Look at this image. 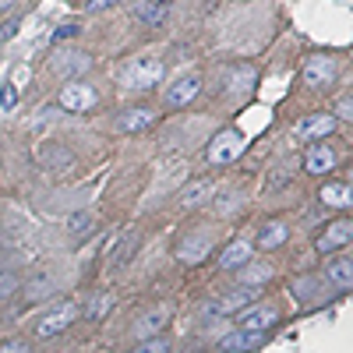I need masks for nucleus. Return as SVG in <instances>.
Masks as SVG:
<instances>
[{"label": "nucleus", "mask_w": 353, "mask_h": 353, "mask_svg": "<svg viewBox=\"0 0 353 353\" xmlns=\"http://www.w3.org/2000/svg\"><path fill=\"white\" fill-rule=\"evenodd\" d=\"M159 81H163V61L152 53H138L124 71V88H131V92H149Z\"/></svg>", "instance_id": "obj_1"}, {"label": "nucleus", "mask_w": 353, "mask_h": 353, "mask_svg": "<svg viewBox=\"0 0 353 353\" xmlns=\"http://www.w3.org/2000/svg\"><path fill=\"white\" fill-rule=\"evenodd\" d=\"M248 149V138L241 134V131H233V128H226V131H219L212 141H209V163L212 166H230V163H237L241 159V152Z\"/></svg>", "instance_id": "obj_2"}, {"label": "nucleus", "mask_w": 353, "mask_h": 353, "mask_svg": "<svg viewBox=\"0 0 353 353\" xmlns=\"http://www.w3.org/2000/svg\"><path fill=\"white\" fill-rule=\"evenodd\" d=\"M57 103H61V110H68V113H88L99 103V92L92 85H85V81L74 78V81H68L61 88V99H57Z\"/></svg>", "instance_id": "obj_3"}, {"label": "nucleus", "mask_w": 353, "mask_h": 353, "mask_svg": "<svg viewBox=\"0 0 353 353\" xmlns=\"http://www.w3.org/2000/svg\"><path fill=\"white\" fill-rule=\"evenodd\" d=\"M78 318V307L74 304H57L53 311H46L39 318V325H36V336L39 339H53V336H61L64 329H71V321Z\"/></svg>", "instance_id": "obj_4"}, {"label": "nucleus", "mask_w": 353, "mask_h": 353, "mask_svg": "<svg viewBox=\"0 0 353 353\" xmlns=\"http://www.w3.org/2000/svg\"><path fill=\"white\" fill-rule=\"evenodd\" d=\"M336 78H339L336 57H307V64H304V85L329 88V85H336Z\"/></svg>", "instance_id": "obj_5"}, {"label": "nucleus", "mask_w": 353, "mask_h": 353, "mask_svg": "<svg viewBox=\"0 0 353 353\" xmlns=\"http://www.w3.org/2000/svg\"><path fill=\"white\" fill-rule=\"evenodd\" d=\"M336 131V117L332 113H311L304 117V121L293 128V134H297L301 141H321V138H329Z\"/></svg>", "instance_id": "obj_6"}, {"label": "nucleus", "mask_w": 353, "mask_h": 353, "mask_svg": "<svg viewBox=\"0 0 353 353\" xmlns=\"http://www.w3.org/2000/svg\"><path fill=\"white\" fill-rule=\"evenodd\" d=\"M209 254H212V241L201 237V233H188V237L176 244V261L181 265H201Z\"/></svg>", "instance_id": "obj_7"}, {"label": "nucleus", "mask_w": 353, "mask_h": 353, "mask_svg": "<svg viewBox=\"0 0 353 353\" xmlns=\"http://www.w3.org/2000/svg\"><path fill=\"white\" fill-rule=\"evenodd\" d=\"M350 241H353V223H350V219H336V223H329L325 233L318 237V251H321V254H332V251L346 248Z\"/></svg>", "instance_id": "obj_8"}, {"label": "nucleus", "mask_w": 353, "mask_h": 353, "mask_svg": "<svg viewBox=\"0 0 353 353\" xmlns=\"http://www.w3.org/2000/svg\"><path fill=\"white\" fill-rule=\"evenodd\" d=\"M258 301V286H237V290H230L226 297H219L212 307H216V314H237V311H244L248 304H254Z\"/></svg>", "instance_id": "obj_9"}, {"label": "nucleus", "mask_w": 353, "mask_h": 353, "mask_svg": "<svg viewBox=\"0 0 353 353\" xmlns=\"http://www.w3.org/2000/svg\"><path fill=\"white\" fill-rule=\"evenodd\" d=\"M332 166H336V152L329 149V145L314 141L311 149H307V156H304V170H307V173H314V176H325Z\"/></svg>", "instance_id": "obj_10"}, {"label": "nucleus", "mask_w": 353, "mask_h": 353, "mask_svg": "<svg viewBox=\"0 0 353 353\" xmlns=\"http://www.w3.org/2000/svg\"><path fill=\"white\" fill-rule=\"evenodd\" d=\"M201 92V78L198 74H188V78H181V81H176L173 88H170V92H166V106H188L194 96Z\"/></svg>", "instance_id": "obj_11"}, {"label": "nucleus", "mask_w": 353, "mask_h": 353, "mask_svg": "<svg viewBox=\"0 0 353 353\" xmlns=\"http://www.w3.org/2000/svg\"><path fill=\"white\" fill-rule=\"evenodd\" d=\"M53 68L61 71L68 81H74L78 74H85L88 68H92V61H88V53H81V50H71V53H61V57H57V61H53Z\"/></svg>", "instance_id": "obj_12"}, {"label": "nucleus", "mask_w": 353, "mask_h": 353, "mask_svg": "<svg viewBox=\"0 0 353 353\" xmlns=\"http://www.w3.org/2000/svg\"><path fill=\"white\" fill-rule=\"evenodd\" d=\"M290 241V226L286 223H279V219H272V223H265L261 230H258V248L261 251H276V248H283Z\"/></svg>", "instance_id": "obj_13"}, {"label": "nucleus", "mask_w": 353, "mask_h": 353, "mask_svg": "<svg viewBox=\"0 0 353 353\" xmlns=\"http://www.w3.org/2000/svg\"><path fill=\"white\" fill-rule=\"evenodd\" d=\"M276 321H279V311H272V307H254V311H244V314H241V329H244V332H269Z\"/></svg>", "instance_id": "obj_14"}, {"label": "nucleus", "mask_w": 353, "mask_h": 353, "mask_svg": "<svg viewBox=\"0 0 353 353\" xmlns=\"http://www.w3.org/2000/svg\"><path fill=\"white\" fill-rule=\"evenodd\" d=\"M156 110H149V106H138V110H124L121 113V121H117V128H121V131H145V128H152L156 124Z\"/></svg>", "instance_id": "obj_15"}, {"label": "nucleus", "mask_w": 353, "mask_h": 353, "mask_svg": "<svg viewBox=\"0 0 353 353\" xmlns=\"http://www.w3.org/2000/svg\"><path fill=\"white\" fill-rule=\"evenodd\" d=\"M170 321V311H145L138 321H134V339H149V336H159Z\"/></svg>", "instance_id": "obj_16"}, {"label": "nucleus", "mask_w": 353, "mask_h": 353, "mask_svg": "<svg viewBox=\"0 0 353 353\" xmlns=\"http://www.w3.org/2000/svg\"><path fill=\"white\" fill-rule=\"evenodd\" d=\"M261 343H265V332H244V329H237V332H230L219 346L226 353H248V350H258Z\"/></svg>", "instance_id": "obj_17"}, {"label": "nucleus", "mask_w": 353, "mask_h": 353, "mask_svg": "<svg viewBox=\"0 0 353 353\" xmlns=\"http://www.w3.org/2000/svg\"><path fill=\"white\" fill-rule=\"evenodd\" d=\"M248 261H251V244H244V241H233V244L219 254V269L233 272V269H244Z\"/></svg>", "instance_id": "obj_18"}, {"label": "nucleus", "mask_w": 353, "mask_h": 353, "mask_svg": "<svg viewBox=\"0 0 353 353\" xmlns=\"http://www.w3.org/2000/svg\"><path fill=\"white\" fill-rule=\"evenodd\" d=\"M212 194H216V184L212 181H194V184H188L181 191V205H184V209H198V205H205Z\"/></svg>", "instance_id": "obj_19"}, {"label": "nucleus", "mask_w": 353, "mask_h": 353, "mask_svg": "<svg viewBox=\"0 0 353 353\" xmlns=\"http://www.w3.org/2000/svg\"><path fill=\"white\" fill-rule=\"evenodd\" d=\"M134 18L138 21H145V25H163V18H166V0H138L134 4Z\"/></svg>", "instance_id": "obj_20"}, {"label": "nucleus", "mask_w": 353, "mask_h": 353, "mask_svg": "<svg viewBox=\"0 0 353 353\" xmlns=\"http://www.w3.org/2000/svg\"><path fill=\"white\" fill-rule=\"evenodd\" d=\"M325 272H329V283H336L339 290H350V286H353V261H350L346 254L332 258Z\"/></svg>", "instance_id": "obj_21"}, {"label": "nucleus", "mask_w": 353, "mask_h": 353, "mask_svg": "<svg viewBox=\"0 0 353 353\" xmlns=\"http://www.w3.org/2000/svg\"><path fill=\"white\" fill-rule=\"evenodd\" d=\"M318 198H321V205H329V209H350V201H353L346 184H325Z\"/></svg>", "instance_id": "obj_22"}, {"label": "nucleus", "mask_w": 353, "mask_h": 353, "mask_svg": "<svg viewBox=\"0 0 353 353\" xmlns=\"http://www.w3.org/2000/svg\"><path fill=\"white\" fill-rule=\"evenodd\" d=\"M131 353H170V339L166 336H149V339H141Z\"/></svg>", "instance_id": "obj_23"}, {"label": "nucleus", "mask_w": 353, "mask_h": 353, "mask_svg": "<svg viewBox=\"0 0 353 353\" xmlns=\"http://www.w3.org/2000/svg\"><path fill=\"white\" fill-rule=\"evenodd\" d=\"M110 304H113V301L106 297V293H103V297H92V301H88V307H85V318H88V321L103 318V314L110 311Z\"/></svg>", "instance_id": "obj_24"}, {"label": "nucleus", "mask_w": 353, "mask_h": 353, "mask_svg": "<svg viewBox=\"0 0 353 353\" xmlns=\"http://www.w3.org/2000/svg\"><path fill=\"white\" fill-rule=\"evenodd\" d=\"M68 230H71V233H88V230H92V216H88V212L71 216V219H68Z\"/></svg>", "instance_id": "obj_25"}, {"label": "nucleus", "mask_w": 353, "mask_h": 353, "mask_svg": "<svg viewBox=\"0 0 353 353\" xmlns=\"http://www.w3.org/2000/svg\"><path fill=\"white\" fill-rule=\"evenodd\" d=\"M18 103V88H14V81L11 85H4V88H0V106H4V110H11Z\"/></svg>", "instance_id": "obj_26"}, {"label": "nucleus", "mask_w": 353, "mask_h": 353, "mask_svg": "<svg viewBox=\"0 0 353 353\" xmlns=\"http://www.w3.org/2000/svg\"><path fill=\"white\" fill-rule=\"evenodd\" d=\"M11 290H14V276L4 269V265H0V297H8Z\"/></svg>", "instance_id": "obj_27"}, {"label": "nucleus", "mask_w": 353, "mask_h": 353, "mask_svg": "<svg viewBox=\"0 0 353 353\" xmlns=\"http://www.w3.org/2000/svg\"><path fill=\"white\" fill-rule=\"evenodd\" d=\"M332 117H343V121H350V117H353V99H350V96H343Z\"/></svg>", "instance_id": "obj_28"}, {"label": "nucleus", "mask_w": 353, "mask_h": 353, "mask_svg": "<svg viewBox=\"0 0 353 353\" xmlns=\"http://www.w3.org/2000/svg\"><path fill=\"white\" fill-rule=\"evenodd\" d=\"M0 353H28V343L25 339H8L4 346H0Z\"/></svg>", "instance_id": "obj_29"}, {"label": "nucleus", "mask_w": 353, "mask_h": 353, "mask_svg": "<svg viewBox=\"0 0 353 353\" xmlns=\"http://www.w3.org/2000/svg\"><path fill=\"white\" fill-rule=\"evenodd\" d=\"M113 4H117V0H88L85 11H88V14H99V11H106V8H113Z\"/></svg>", "instance_id": "obj_30"}, {"label": "nucleus", "mask_w": 353, "mask_h": 353, "mask_svg": "<svg viewBox=\"0 0 353 353\" xmlns=\"http://www.w3.org/2000/svg\"><path fill=\"white\" fill-rule=\"evenodd\" d=\"M11 36H18V18H14V21H4V25H0V39H11Z\"/></svg>", "instance_id": "obj_31"}, {"label": "nucleus", "mask_w": 353, "mask_h": 353, "mask_svg": "<svg viewBox=\"0 0 353 353\" xmlns=\"http://www.w3.org/2000/svg\"><path fill=\"white\" fill-rule=\"evenodd\" d=\"M68 36H71V39L78 36V25H74V21H68V25H61V28H57V39H68Z\"/></svg>", "instance_id": "obj_32"}, {"label": "nucleus", "mask_w": 353, "mask_h": 353, "mask_svg": "<svg viewBox=\"0 0 353 353\" xmlns=\"http://www.w3.org/2000/svg\"><path fill=\"white\" fill-rule=\"evenodd\" d=\"M11 4H14V0H0V11H8Z\"/></svg>", "instance_id": "obj_33"}]
</instances>
